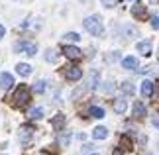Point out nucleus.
Here are the masks:
<instances>
[{
	"instance_id": "1",
	"label": "nucleus",
	"mask_w": 159,
	"mask_h": 155,
	"mask_svg": "<svg viewBox=\"0 0 159 155\" xmlns=\"http://www.w3.org/2000/svg\"><path fill=\"white\" fill-rule=\"evenodd\" d=\"M28 102H30V89L26 84H20L16 89L14 96H12V104L16 108H24V106H28Z\"/></svg>"
},
{
	"instance_id": "2",
	"label": "nucleus",
	"mask_w": 159,
	"mask_h": 155,
	"mask_svg": "<svg viewBox=\"0 0 159 155\" xmlns=\"http://www.w3.org/2000/svg\"><path fill=\"white\" fill-rule=\"evenodd\" d=\"M83 24H84V30H87L89 34H93V35H102V32H104V26H102V22H100L98 16L84 18Z\"/></svg>"
},
{
	"instance_id": "3",
	"label": "nucleus",
	"mask_w": 159,
	"mask_h": 155,
	"mask_svg": "<svg viewBox=\"0 0 159 155\" xmlns=\"http://www.w3.org/2000/svg\"><path fill=\"white\" fill-rule=\"evenodd\" d=\"M16 51H20L24 55H35L38 53V45L30 41H20V43H16Z\"/></svg>"
},
{
	"instance_id": "4",
	"label": "nucleus",
	"mask_w": 159,
	"mask_h": 155,
	"mask_svg": "<svg viewBox=\"0 0 159 155\" xmlns=\"http://www.w3.org/2000/svg\"><path fill=\"white\" fill-rule=\"evenodd\" d=\"M63 53H65L67 59H73V61H77V59L83 57V51L79 47H75V45H65L63 47Z\"/></svg>"
},
{
	"instance_id": "5",
	"label": "nucleus",
	"mask_w": 159,
	"mask_h": 155,
	"mask_svg": "<svg viewBox=\"0 0 159 155\" xmlns=\"http://www.w3.org/2000/svg\"><path fill=\"white\" fill-rule=\"evenodd\" d=\"M65 77L69 79V80H79L83 77V69L81 67H77V65H71V67H67L65 69Z\"/></svg>"
},
{
	"instance_id": "6",
	"label": "nucleus",
	"mask_w": 159,
	"mask_h": 155,
	"mask_svg": "<svg viewBox=\"0 0 159 155\" xmlns=\"http://www.w3.org/2000/svg\"><path fill=\"white\" fill-rule=\"evenodd\" d=\"M12 84H14V79H12L10 73H0V89L8 90Z\"/></svg>"
},
{
	"instance_id": "7",
	"label": "nucleus",
	"mask_w": 159,
	"mask_h": 155,
	"mask_svg": "<svg viewBox=\"0 0 159 155\" xmlns=\"http://www.w3.org/2000/svg\"><path fill=\"white\" fill-rule=\"evenodd\" d=\"M122 67H124V69H128V71H134V69H138V59L136 57H124L122 59Z\"/></svg>"
},
{
	"instance_id": "8",
	"label": "nucleus",
	"mask_w": 159,
	"mask_h": 155,
	"mask_svg": "<svg viewBox=\"0 0 159 155\" xmlns=\"http://www.w3.org/2000/svg\"><path fill=\"white\" fill-rule=\"evenodd\" d=\"M32 132H34L32 126H22V128H20V141H22V144H28V141H30V138H32Z\"/></svg>"
},
{
	"instance_id": "9",
	"label": "nucleus",
	"mask_w": 159,
	"mask_h": 155,
	"mask_svg": "<svg viewBox=\"0 0 159 155\" xmlns=\"http://www.w3.org/2000/svg\"><path fill=\"white\" fill-rule=\"evenodd\" d=\"M155 92V84L151 83V80H143L142 83V94L143 96H151Z\"/></svg>"
},
{
	"instance_id": "10",
	"label": "nucleus",
	"mask_w": 159,
	"mask_h": 155,
	"mask_svg": "<svg viewBox=\"0 0 159 155\" xmlns=\"http://www.w3.org/2000/svg\"><path fill=\"white\" fill-rule=\"evenodd\" d=\"M132 16L139 18V20H143L145 18V6L143 4H134L132 6Z\"/></svg>"
},
{
	"instance_id": "11",
	"label": "nucleus",
	"mask_w": 159,
	"mask_h": 155,
	"mask_svg": "<svg viewBox=\"0 0 159 155\" xmlns=\"http://www.w3.org/2000/svg\"><path fill=\"white\" fill-rule=\"evenodd\" d=\"M138 53H142V55H151V41H139L138 43Z\"/></svg>"
},
{
	"instance_id": "12",
	"label": "nucleus",
	"mask_w": 159,
	"mask_h": 155,
	"mask_svg": "<svg viewBox=\"0 0 159 155\" xmlns=\"http://www.w3.org/2000/svg\"><path fill=\"white\" fill-rule=\"evenodd\" d=\"M93 138H94V139H106V138H108V130H106L104 126L94 128V130H93Z\"/></svg>"
},
{
	"instance_id": "13",
	"label": "nucleus",
	"mask_w": 159,
	"mask_h": 155,
	"mask_svg": "<svg viewBox=\"0 0 159 155\" xmlns=\"http://www.w3.org/2000/svg\"><path fill=\"white\" fill-rule=\"evenodd\" d=\"M16 71H18V75H22V77H30V75H32V67H30L28 63H18Z\"/></svg>"
},
{
	"instance_id": "14",
	"label": "nucleus",
	"mask_w": 159,
	"mask_h": 155,
	"mask_svg": "<svg viewBox=\"0 0 159 155\" xmlns=\"http://www.w3.org/2000/svg\"><path fill=\"white\" fill-rule=\"evenodd\" d=\"M126 108H128V104H126L124 98H118V100H114V112H116V114H124Z\"/></svg>"
},
{
	"instance_id": "15",
	"label": "nucleus",
	"mask_w": 159,
	"mask_h": 155,
	"mask_svg": "<svg viewBox=\"0 0 159 155\" xmlns=\"http://www.w3.org/2000/svg\"><path fill=\"white\" fill-rule=\"evenodd\" d=\"M134 116H136V118H143L145 116V104L143 102H136V104H134Z\"/></svg>"
},
{
	"instance_id": "16",
	"label": "nucleus",
	"mask_w": 159,
	"mask_h": 155,
	"mask_svg": "<svg viewBox=\"0 0 159 155\" xmlns=\"http://www.w3.org/2000/svg\"><path fill=\"white\" fill-rule=\"evenodd\" d=\"M120 149H124V151H132L134 149L132 139L128 138V135H122V138H120Z\"/></svg>"
},
{
	"instance_id": "17",
	"label": "nucleus",
	"mask_w": 159,
	"mask_h": 155,
	"mask_svg": "<svg viewBox=\"0 0 159 155\" xmlns=\"http://www.w3.org/2000/svg\"><path fill=\"white\" fill-rule=\"evenodd\" d=\"M51 124H53V128H55V130H61V128H63V124H65V116H63V114H57V116L53 118V122H51Z\"/></svg>"
},
{
	"instance_id": "18",
	"label": "nucleus",
	"mask_w": 159,
	"mask_h": 155,
	"mask_svg": "<svg viewBox=\"0 0 159 155\" xmlns=\"http://www.w3.org/2000/svg\"><path fill=\"white\" fill-rule=\"evenodd\" d=\"M89 114L93 116V118H104V110L98 108V106H93V108L89 110Z\"/></svg>"
},
{
	"instance_id": "19",
	"label": "nucleus",
	"mask_w": 159,
	"mask_h": 155,
	"mask_svg": "<svg viewBox=\"0 0 159 155\" xmlns=\"http://www.w3.org/2000/svg\"><path fill=\"white\" fill-rule=\"evenodd\" d=\"M41 116H43V108H34L32 112H30V118H32V120H39Z\"/></svg>"
},
{
	"instance_id": "20",
	"label": "nucleus",
	"mask_w": 159,
	"mask_h": 155,
	"mask_svg": "<svg viewBox=\"0 0 159 155\" xmlns=\"http://www.w3.org/2000/svg\"><path fill=\"white\" fill-rule=\"evenodd\" d=\"M96 83H98V73H93V75H90V79H89V86H90V89H94V86H96Z\"/></svg>"
},
{
	"instance_id": "21",
	"label": "nucleus",
	"mask_w": 159,
	"mask_h": 155,
	"mask_svg": "<svg viewBox=\"0 0 159 155\" xmlns=\"http://www.w3.org/2000/svg\"><path fill=\"white\" fill-rule=\"evenodd\" d=\"M34 90L35 92H43L45 90V80H38V83L34 84Z\"/></svg>"
},
{
	"instance_id": "22",
	"label": "nucleus",
	"mask_w": 159,
	"mask_h": 155,
	"mask_svg": "<svg viewBox=\"0 0 159 155\" xmlns=\"http://www.w3.org/2000/svg\"><path fill=\"white\" fill-rule=\"evenodd\" d=\"M122 90H124L126 94H134V86L130 83H122Z\"/></svg>"
},
{
	"instance_id": "23",
	"label": "nucleus",
	"mask_w": 159,
	"mask_h": 155,
	"mask_svg": "<svg viewBox=\"0 0 159 155\" xmlns=\"http://www.w3.org/2000/svg\"><path fill=\"white\" fill-rule=\"evenodd\" d=\"M65 39H69V41H79V39H81V35L75 34V32H69V34L65 35Z\"/></svg>"
},
{
	"instance_id": "24",
	"label": "nucleus",
	"mask_w": 159,
	"mask_h": 155,
	"mask_svg": "<svg viewBox=\"0 0 159 155\" xmlns=\"http://www.w3.org/2000/svg\"><path fill=\"white\" fill-rule=\"evenodd\" d=\"M151 28H153V30H159V16H153V18H151Z\"/></svg>"
},
{
	"instance_id": "25",
	"label": "nucleus",
	"mask_w": 159,
	"mask_h": 155,
	"mask_svg": "<svg viewBox=\"0 0 159 155\" xmlns=\"http://www.w3.org/2000/svg\"><path fill=\"white\" fill-rule=\"evenodd\" d=\"M45 59H47V61H55V59H57V55H55V51H51V49H49V51H47V55H45Z\"/></svg>"
},
{
	"instance_id": "26",
	"label": "nucleus",
	"mask_w": 159,
	"mask_h": 155,
	"mask_svg": "<svg viewBox=\"0 0 159 155\" xmlns=\"http://www.w3.org/2000/svg\"><path fill=\"white\" fill-rule=\"evenodd\" d=\"M102 4H104L106 8H112V6H116V0H102Z\"/></svg>"
},
{
	"instance_id": "27",
	"label": "nucleus",
	"mask_w": 159,
	"mask_h": 155,
	"mask_svg": "<svg viewBox=\"0 0 159 155\" xmlns=\"http://www.w3.org/2000/svg\"><path fill=\"white\" fill-rule=\"evenodd\" d=\"M151 122H153V126L159 130V114H155V116H153V120H151Z\"/></svg>"
},
{
	"instance_id": "28",
	"label": "nucleus",
	"mask_w": 159,
	"mask_h": 155,
	"mask_svg": "<svg viewBox=\"0 0 159 155\" xmlns=\"http://www.w3.org/2000/svg\"><path fill=\"white\" fill-rule=\"evenodd\" d=\"M67 144H69V134H67V135H63V138H61V145H67Z\"/></svg>"
},
{
	"instance_id": "29",
	"label": "nucleus",
	"mask_w": 159,
	"mask_h": 155,
	"mask_svg": "<svg viewBox=\"0 0 159 155\" xmlns=\"http://www.w3.org/2000/svg\"><path fill=\"white\" fill-rule=\"evenodd\" d=\"M4 34H6V30H4V26H2V24H0V39L4 38Z\"/></svg>"
},
{
	"instance_id": "30",
	"label": "nucleus",
	"mask_w": 159,
	"mask_h": 155,
	"mask_svg": "<svg viewBox=\"0 0 159 155\" xmlns=\"http://www.w3.org/2000/svg\"><path fill=\"white\" fill-rule=\"evenodd\" d=\"M112 155H124V151H122V149H114V153Z\"/></svg>"
},
{
	"instance_id": "31",
	"label": "nucleus",
	"mask_w": 159,
	"mask_h": 155,
	"mask_svg": "<svg viewBox=\"0 0 159 155\" xmlns=\"http://www.w3.org/2000/svg\"><path fill=\"white\" fill-rule=\"evenodd\" d=\"M94 155H98V153H94Z\"/></svg>"
}]
</instances>
